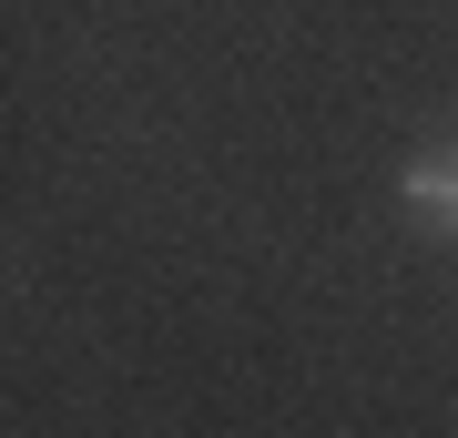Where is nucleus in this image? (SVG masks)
<instances>
[{"instance_id": "obj_1", "label": "nucleus", "mask_w": 458, "mask_h": 438, "mask_svg": "<svg viewBox=\"0 0 458 438\" xmlns=\"http://www.w3.org/2000/svg\"><path fill=\"white\" fill-rule=\"evenodd\" d=\"M397 194H408L428 225H438L448 245H458V153H428V163H408V174H397Z\"/></svg>"}]
</instances>
